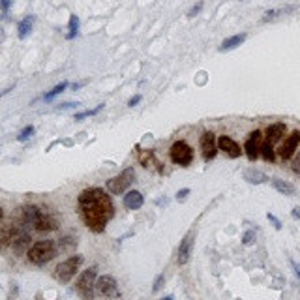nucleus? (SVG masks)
Here are the masks:
<instances>
[{
    "label": "nucleus",
    "mask_w": 300,
    "mask_h": 300,
    "mask_svg": "<svg viewBox=\"0 0 300 300\" xmlns=\"http://www.w3.org/2000/svg\"><path fill=\"white\" fill-rule=\"evenodd\" d=\"M287 132V126L283 124V122H276V124H270L268 128H266V132H264V137H266V141L268 143H278L283 135Z\"/></svg>",
    "instance_id": "2eb2a0df"
},
{
    "label": "nucleus",
    "mask_w": 300,
    "mask_h": 300,
    "mask_svg": "<svg viewBox=\"0 0 300 300\" xmlns=\"http://www.w3.org/2000/svg\"><path fill=\"white\" fill-rule=\"evenodd\" d=\"M19 221L23 225H32L40 233H51L59 229V220L49 210H43L36 204H24L19 208Z\"/></svg>",
    "instance_id": "f03ea898"
},
{
    "label": "nucleus",
    "mask_w": 300,
    "mask_h": 300,
    "mask_svg": "<svg viewBox=\"0 0 300 300\" xmlns=\"http://www.w3.org/2000/svg\"><path fill=\"white\" fill-rule=\"evenodd\" d=\"M83 261H84L83 255H72V257H68L66 261H62L55 268V278L59 280L60 283H70L73 278H75V274L79 272Z\"/></svg>",
    "instance_id": "39448f33"
},
{
    "label": "nucleus",
    "mask_w": 300,
    "mask_h": 300,
    "mask_svg": "<svg viewBox=\"0 0 300 300\" xmlns=\"http://www.w3.org/2000/svg\"><path fill=\"white\" fill-rule=\"evenodd\" d=\"M261 158H263L264 161H274V160H276L274 144L268 143V141H264V143H263V148H261Z\"/></svg>",
    "instance_id": "aec40b11"
},
{
    "label": "nucleus",
    "mask_w": 300,
    "mask_h": 300,
    "mask_svg": "<svg viewBox=\"0 0 300 300\" xmlns=\"http://www.w3.org/2000/svg\"><path fill=\"white\" fill-rule=\"evenodd\" d=\"M34 132H36V128H34V126H26V128H23V130H21V133L17 135V141H21V143L28 141V139L34 135Z\"/></svg>",
    "instance_id": "b1692460"
},
{
    "label": "nucleus",
    "mask_w": 300,
    "mask_h": 300,
    "mask_svg": "<svg viewBox=\"0 0 300 300\" xmlns=\"http://www.w3.org/2000/svg\"><path fill=\"white\" fill-rule=\"evenodd\" d=\"M293 8H280V10H270V12H266L264 13V17H263V21L266 23V21H270V19H274V17H278L280 13H287L291 12Z\"/></svg>",
    "instance_id": "393cba45"
},
{
    "label": "nucleus",
    "mask_w": 300,
    "mask_h": 300,
    "mask_svg": "<svg viewBox=\"0 0 300 300\" xmlns=\"http://www.w3.org/2000/svg\"><path fill=\"white\" fill-rule=\"evenodd\" d=\"M199 146H201V154H203V160L204 161H210V160H214L218 154V139L216 135L212 132H204L201 135V139H199Z\"/></svg>",
    "instance_id": "9d476101"
},
{
    "label": "nucleus",
    "mask_w": 300,
    "mask_h": 300,
    "mask_svg": "<svg viewBox=\"0 0 300 300\" xmlns=\"http://www.w3.org/2000/svg\"><path fill=\"white\" fill-rule=\"evenodd\" d=\"M293 171H295L297 175H300V152L293 158Z\"/></svg>",
    "instance_id": "2f4dec72"
},
{
    "label": "nucleus",
    "mask_w": 300,
    "mask_h": 300,
    "mask_svg": "<svg viewBox=\"0 0 300 300\" xmlns=\"http://www.w3.org/2000/svg\"><path fill=\"white\" fill-rule=\"evenodd\" d=\"M103 107H105V103H100V105H96L94 109L81 111V113H77V115H75V120H83V119H86V117H94V115H98V113H100Z\"/></svg>",
    "instance_id": "5701e85b"
},
{
    "label": "nucleus",
    "mask_w": 300,
    "mask_h": 300,
    "mask_svg": "<svg viewBox=\"0 0 300 300\" xmlns=\"http://www.w3.org/2000/svg\"><path fill=\"white\" fill-rule=\"evenodd\" d=\"M266 220H268V221H270V223L274 225V229H278V231L281 229V221H280V220H278V218L274 216L272 212H268V214H266Z\"/></svg>",
    "instance_id": "c85d7f7f"
},
{
    "label": "nucleus",
    "mask_w": 300,
    "mask_h": 300,
    "mask_svg": "<svg viewBox=\"0 0 300 300\" xmlns=\"http://www.w3.org/2000/svg\"><path fill=\"white\" fill-rule=\"evenodd\" d=\"M98 281V266L86 268L79 280L75 281V293L81 300H94V291H96Z\"/></svg>",
    "instance_id": "20e7f679"
},
{
    "label": "nucleus",
    "mask_w": 300,
    "mask_h": 300,
    "mask_svg": "<svg viewBox=\"0 0 300 300\" xmlns=\"http://www.w3.org/2000/svg\"><path fill=\"white\" fill-rule=\"evenodd\" d=\"M272 186H274V190L280 192L281 195H295L297 193V188L287 182V180H281V179H272Z\"/></svg>",
    "instance_id": "f3484780"
},
{
    "label": "nucleus",
    "mask_w": 300,
    "mask_h": 300,
    "mask_svg": "<svg viewBox=\"0 0 300 300\" xmlns=\"http://www.w3.org/2000/svg\"><path fill=\"white\" fill-rule=\"evenodd\" d=\"M0 4H2V13L8 15V10H10V6H12V0H0Z\"/></svg>",
    "instance_id": "72a5a7b5"
},
{
    "label": "nucleus",
    "mask_w": 300,
    "mask_h": 300,
    "mask_svg": "<svg viewBox=\"0 0 300 300\" xmlns=\"http://www.w3.org/2000/svg\"><path fill=\"white\" fill-rule=\"evenodd\" d=\"M261 148H263V132L253 130L250 133V137L246 139V143H244V152H246L248 160L255 161L257 158L261 156Z\"/></svg>",
    "instance_id": "6e6552de"
},
{
    "label": "nucleus",
    "mask_w": 300,
    "mask_h": 300,
    "mask_svg": "<svg viewBox=\"0 0 300 300\" xmlns=\"http://www.w3.org/2000/svg\"><path fill=\"white\" fill-rule=\"evenodd\" d=\"M73 246H77V242L72 240V239H62L60 240V244H59V248L62 250V252H72Z\"/></svg>",
    "instance_id": "a878e982"
},
{
    "label": "nucleus",
    "mask_w": 300,
    "mask_h": 300,
    "mask_svg": "<svg viewBox=\"0 0 300 300\" xmlns=\"http://www.w3.org/2000/svg\"><path fill=\"white\" fill-rule=\"evenodd\" d=\"M291 216H293V220H300V206H297V208H293Z\"/></svg>",
    "instance_id": "e433bc0d"
},
{
    "label": "nucleus",
    "mask_w": 300,
    "mask_h": 300,
    "mask_svg": "<svg viewBox=\"0 0 300 300\" xmlns=\"http://www.w3.org/2000/svg\"><path fill=\"white\" fill-rule=\"evenodd\" d=\"M188 195H190V188H184V190H180V192L177 193V201H179V203H184V201L188 199Z\"/></svg>",
    "instance_id": "7c9ffc66"
},
{
    "label": "nucleus",
    "mask_w": 300,
    "mask_h": 300,
    "mask_svg": "<svg viewBox=\"0 0 300 300\" xmlns=\"http://www.w3.org/2000/svg\"><path fill=\"white\" fill-rule=\"evenodd\" d=\"M169 156H171L173 163H177L180 167H190L193 161V150L186 141H177V143H173V146H171Z\"/></svg>",
    "instance_id": "0eeeda50"
},
{
    "label": "nucleus",
    "mask_w": 300,
    "mask_h": 300,
    "mask_svg": "<svg viewBox=\"0 0 300 300\" xmlns=\"http://www.w3.org/2000/svg\"><path fill=\"white\" fill-rule=\"evenodd\" d=\"M253 242H255V231H246L242 235V244L244 246H252Z\"/></svg>",
    "instance_id": "bb28decb"
},
{
    "label": "nucleus",
    "mask_w": 300,
    "mask_h": 300,
    "mask_svg": "<svg viewBox=\"0 0 300 300\" xmlns=\"http://www.w3.org/2000/svg\"><path fill=\"white\" fill-rule=\"evenodd\" d=\"M79 26H81V23H79V17L75 15V13H72L70 15V32H68V40H73V38L79 34Z\"/></svg>",
    "instance_id": "412c9836"
},
{
    "label": "nucleus",
    "mask_w": 300,
    "mask_h": 300,
    "mask_svg": "<svg viewBox=\"0 0 300 300\" xmlns=\"http://www.w3.org/2000/svg\"><path fill=\"white\" fill-rule=\"evenodd\" d=\"M246 38H248V34L242 32V34H237V36H231V38H227V40H223L221 45H220V53H225V51H231V49L242 45V43L246 41Z\"/></svg>",
    "instance_id": "dca6fc26"
},
{
    "label": "nucleus",
    "mask_w": 300,
    "mask_h": 300,
    "mask_svg": "<svg viewBox=\"0 0 300 300\" xmlns=\"http://www.w3.org/2000/svg\"><path fill=\"white\" fill-rule=\"evenodd\" d=\"M203 2H197V4H195V6H193L192 10H190V12H188V17H195V15H199V13H201V10H203Z\"/></svg>",
    "instance_id": "c756f323"
},
{
    "label": "nucleus",
    "mask_w": 300,
    "mask_h": 300,
    "mask_svg": "<svg viewBox=\"0 0 300 300\" xmlns=\"http://www.w3.org/2000/svg\"><path fill=\"white\" fill-rule=\"evenodd\" d=\"M291 266H293V270H295V274H297V278L300 280V264L297 263V261H293L291 259Z\"/></svg>",
    "instance_id": "c9c22d12"
},
{
    "label": "nucleus",
    "mask_w": 300,
    "mask_h": 300,
    "mask_svg": "<svg viewBox=\"0 0 300 300\" xmlns=\"http://www.w3.org/2000/svg\"><path fill=\"white\" fill-rule=\"evenodd\" d=\"M195 235H197V231H195V229H190V231L184 235V239L180 240L179 257H177L179 264H186L190 261L192 252H193V244H195Z\"/></svg>",
    "instance_id": "9b49d317"
},
{
    "label": "nucleus",
    "mask_w": 300,
    "mask_h": 300,
    "mask_svg": "<svg viewBox=\"0 0 300 300\" xmlns=\"http://www.w3.org/2000/svg\"><path fill=\"white\" fill-rule=\"evenodd\" d=\"M66 88H68V81H62V83L57 84V86H55V88H53L51 92H47V94L43 96V100H45V101H51V100H53V98H55V96H59V94H62V92H64Z\"/></svg>",
    "instance_id": "4be33fe9"
},
{
    "label": "nucleus",
    "mask_w": 300,
    "mask_h": 300,
    "mask_svg": "<svg viewBox=\"0 0 300 300\" xmlns=\"http://www.w3.org/2000/svg\"><path fill=\"white\" fill-rule=\"evenodd\" d=\"M300 144V132L297 130V132L289 133L287 137H285V141L281 143V146H280V150H278V154H280V158L285 161V160H293L295 158V152H297V148H299Z\"/></svg>",
    "instance_id": "f8f14e48"
},
{
    "label": "nucleus",
    "mask_w": 300,
    "mask_h": 300,
    "mask_svg": "<svg viewBox=\"0 0 300 300\" xmlns=\"http://www.w3.org/2000/svg\"><path fill=\"white\" fill-rule=\"evenodd\" d=\"M163 283H165V274H160V276L154 280V287H152V293H158L160 289L163 287Z\"/></svg>",
    "instance_id": "cd10ccee"
},
{
    "label": "nucleus",
    "mask_w": 300,
    "mask_h": 300,
    "mask_svg": "<svg viewBox=\"0 0 300 300\" xmlns=\"http://www.w3.org/2000/svg\"><path fill=\"white\" fill-rule=\"evenodd\" d=\"M161 300H175V297H173V295H169V297H163Z\"/></svg>",
    "instance_id": "58836bf2"
},
{
    "label": "nucleus",
    "mask_w": 300,
    "mask_h": 300,
    "mask_svg": "<svg viewBox=\"0 0 300 300\" xmlns=\"http://www.w3.org/2000/svg\"><path fill=\"white\" fill-rule=\"evenodd\" d=\"M141 100H143V96H141V94H135L133 98H130V101H128V107H135V105H137Z\"/></svg>",
    "instance_id": "473e14b6"
},
{
    "label": "nucleus",
    "mask_w": 300,
    "mask_h": 300,
    "mask_svg": "<svg viewBox=\"0 0 300 300\" xmlns=\"http://www.w3.org/2000/svg\"><path fill=\"white\" fill-rule=\"evenodd\" d=\"M218 148L220 150H223L229 158H233V160H237L240 158V154L244 152L242 148H240V144L235 141V139H231L229 135H221L220 139H218Z\"/></svg>",
    "instance_id": "ddd939ff"
},
{
    "label": "nucleus",
    "mask_w": 300,
    "mask_h": 300,
    "mask_svg": "<svg viewBox=\"0 0 300 300\" xmlns=\"http://www.w3.org/2000/svg\"><path fill=\"white\" fill-rule=\"evenodd\" d=\"M79 216L92 233H103L107 223L115 216V206L105 190L86 188L77 197Z\"/></svg>",
    "instance_id": "f257e3e1"
},
{
    "label": "nucleus",
    "mask_w": 300,
    "mask_h": 300,
    "mask_svg": "<svg viewBox=\"0 0 300 300\" xmlns=\"http://www.w3.org/2000/svg\"><path fill=\"white\" fill-rule=\"evenodd\" d=\"M122 203H124V206H126L128 210H139V208L144 204V197L141 192H137V190H130V192H126L124 199H122Z\"/></svg>",
    "instance_id": "4468645a"
},
{
    "label": "nucleus",
    "mask_w": 300,
    "mask_h": 300,
    "mask_svg": "<svg viewBox=\"0 0 300 300\" xmlns=\"http://www.w3.org/2000/svg\"><path fill=\"white\" fill-rule=\"evenodd\" d=\"M81 84H83V83H73L72 88H73V90H77V88H81Z\"/></svg>",
    "instance_id": "4c0bfd02"
},
{
    "label": "nucleus",
    "mask_w": 300,
    "mask_h": 300,
    "mask_svg": "<svg viewBox=\"0 0 300 300\" xmlns=\"http://www.w3.org/2000/svg\"><path fill=\"white\" fill-rule=\"evenodd\" d=\"M32 23H34V15H26L23 21H19V24H17V36H19V40H24L32 32Z\"/></svg>",
    "instance_id": "a211bd4d"
},
{
    "label": "nucleus",
    "mask_w": 300,
    "mask_h": 300,
    "mask_svg": "<svg viewBox=\"0 0 300 300\" xmlns=\"http://www.w3.org/2000/svg\"><path fill=\"white\" fill-rule=\"evenodd\" d=\"M135 177H137V175H135V169L133 167L124 169L120 175L113 177L111 180H107V192L113 193V195L126 193L128 192V188L135 182Z\"/></svg>",
    "instance_id": "423d86ee"
},
{
    "label": "nucleus",
    "mask_w": 300,
    "mask_h": 300,
    "mask_svg": "<svg viewBox=\"0 0 300 300\" xmlns=\"http://www.w3.org/2000/svg\"><path fill=\"white\" fill-rule=\"evenodd\" d=\"M79 105H81V103H77V101H75V103H73V101H66V103H62L59 109L64 111V109H75V107H79Z\"/></svg>",
    "instance_id": "f704fd0d"
},
{
    "label": "nucleus",
    "mask_w": 300,
    "mask_h": 300,
    "mask_svg": "<svg viewBox=\"0 0 300 300\" xmlns=\"http://www.w3.org/2000/svg\"><path fill=\"white\" fill-rule=\"evenodd\" d=\"M57 252H59V246L53 240H38L26 252V257L34 266H45L57 257Z\"/></svg>",
    "instance_id": "7ed1b4c3"
},
{
    "label": "nucleus",
    "mask_w": 300,
    "mask_h": 300,
    "mask_svg": "<svg viewBox=\"0 0 300 300\" xmlns=\"http://www.w3.org/2000/svg\"><path fill=\"white\" fill-rule=\"evenodd\" d=\"M244 180H248L250 184H263V182L268 180V177L261 171H257V169H246L244 171Z\"/></svg>",
    "instance_id": "6ab92c4d"
},
{
    "label": "nucleus",
    "mask_w": 300,
    "mask_h": 300,
    "mask_svg": "<svg viewBox=\"0 0 300 300\" xmlns=\"http://www.w3.org/2000/svg\"><path fill=\"white\" fill-rule=\"evenodd\" d=\"M96 291L103 299H119L120 289L113 276H100L96 281Z\"/></svg>",
    "instance_id": "1a4fd4ad"
}]
</instances>
